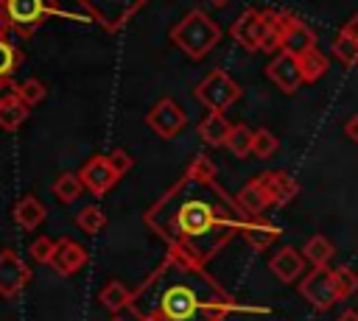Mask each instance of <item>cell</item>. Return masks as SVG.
<instances>
[{"label":"cell","mask_w":358,"mask_h":321,"mask_svg":"<svg viewBox=\"0 0 358 321\" xmlns=\"http://www.w3.org/2000/svg\"><path fill=\"white\" fill-rule=\"evenodd\" d=\"M246 215L235 207V198L215 181V165L199 154L185 176L162 193L145 212V223L157 232L171 254L204 265L235 232L243 229Z\"/></svg>","instance_id":"obj_1"},{"label":"cell","mask_w":358,"mask_h":321,"mask_svg":"<svg viewBox=\"0 0 358 321\" xmlns=\"http://www.w3.org/2000/svg\"><path fill=\"white\" fill-rule=\"evenodd\" d=\"M134 321H224L241 310L204 265L171 254L134 290Z\"/></svg>","instance_id":"obj_2"},{"label":"cell","mask_w":358,"mask_h":321,"mask_svg":"<svg viewBox=\"0 0 358 321\" xmlns=\"http://www.w3.org/2000/svg\"><path fill=\"white\" fill-rule=\"evenodd\" d=\"M221 39V28L201 11V8H193L187 11L173 28H171V42L193 61L204 59Z\"/></svg>","instance_id":"obj_3"},{"label":"cell","mask_w":358,"mask_h":321,"mask_svg":"<svg viewBox=\"0 0 358 321\" xmlns=\"http://www.w3.org/2000/svg\"><path fill=\"white\" fill-rule=\"evenodd\" d=\"M59 14L62 11L56 0H0V17L22 36H31L45 20Z\"/></svg>","instance_id":"obj_4"},{"label":"cell","mask_w":358,"mask_h":321,"mask_svg":"<svg viewBox=\"0 0 358 321\" xmlns=\"http://www.w3.org/2000/svg\"><path fill=\"white\" fill-rule=\"evenodd\" d=\"M196 100L207 109V112H227L238 98H241V87L238 81L224 73V70H210L193 89Z\"/></svg>","instance_id":"obj_5"},{"label":"cell","mask_w":358,"mask_h":321,"mask_svg":"<svg viewBox=\"0 0 358 321\" xmlns=\"http://www.w3.org/2000/svg\"><path fill=\"white\" fill-rule=\"evenodd\" d=\"M299 296L319 313L330 310L333 304L344 301L341 299V290H338V282H336V271L330 265L324 268H310L302 282H299Z\"/></svg>","instance_id":"obj_6"},{"label":"cell","mask_w":358,"mask_h":321,"mask_svg":"<svg viewBox=\"0 0 358 321\" xmlns=\"http://www.w3.org/2000/svg\"><path fill=\"white\" fill-rule=\"evenodd\" d=\"M268 25H271V11H260V8H246L229 28V36L249 53H257L268 36Z\"/></svg>","instance_id":"obj_7"},{"label":"cell","mask_w":358,"mask_h":321,"mask_svg":"<svg viewBox=\"0 0 358 321\" xmlns=\"http://www.w3.org/2000/svg\"><path fill=\"white\" fill-rule=\"evenodd\" d=\"M145 126H148L157 137H162V140H173V137H179L182 128L187 126V114H185V109H182L173 98H159V100L148 109V114H145Z\"/></svg>","instance_id":"obj_8"},{"label":"cell","mask_w":358,"mask_h":321,"mask_svg":"<svg viewBox=\"0 0 358 321\" xmlns=\"http://www.w3.org/2000/svg\"><path fill=\"white\" fill-rule=\"evenodd\" d=\"M92 20H98L106 31H120L137 8L145 6V0H78Z\"/></svg>","instance_id":"obj_9"},{"label":"cell","mask_w":358,"mask_h":321,"mask_svg":"<svg viewBox=\"0 0 358 321\" xmlns=\"http://www.w3.org/2000/svg\"><path fill=\"white\" fill-rule=\"evenodd\" d=\"M277 22H280V50H285L291 56H302L316 47L313 28L308 22H302L299 17H294L291 11H277Z\"/></svg>","instance_id":"obj_10"},{"label":"cell","mask_w":358,"mask_h":321,"mask_svg":"<svg viewBox=\"0 0 358 321\" xmlns=\"http://www.w3.org/2000/svg\"><path fill=\"white\" fill-rule=\"evenodd\" d=\"M266 75H268V81H271L280 92H285V95H294V92L305 84L299 59L291 56V53H285V50L274 53V59L266 64Z\"/></svg>","instance_id":"obj_11"},{"label":"cell","mask_w":358,"mask_h":321,"mask_svg":"<svg viewBox=\"0 0 358 321\" xmlns=\"http://www.w3.org/2000/svg\"><path fill=\"white\" fill-rule=\"evenodd\" d=\"M78 176H81L84 190H90L92 195H103V193H109V190L120 181V176H117V170L109 165V156H106V154L90 156V159L81 165Z\"/></svg>","instance_id":"obj_12"},{"label":"cell","mask_w":358,"mask_h":321,"mask_svg":"<svg viewBox=\"0 0 358 321\" xmlns=\"http://www.w3.org/2000/svg\"><path fill=\"white\" fill-rule=\"evenodd\" d=\"M28 282H31V268L22 262V257L11 248L0 251V296L14 299L17 293L25 290Z\"/></svg>","instance_id":"obj_13"},{"label":"cell","mask_w":358,"mask_h":321,"mask_svg":"<svg viewBox=\"0 0 358 321\" xmlns=\"http://www.w3.org/2000/svg\"><path fill=\"white\" fill-rule=\"evenodd\" d=\"M305 262H308V260L302 257V251H296L294 246H282L280 251H274V254H271V260H268V271H271L280 282L291 285V282L302 279Z\"/></svg>","instance_id":"obj_14"},{"label":"cell","mask_w":358,"mask_h":321,"mask_svg":"<svg viewBox=\"0 0 358 321\" xmlns=\"http://www.w3.org/2000/svg\"><path fill=\"white\" fill-rule=\"evenodd\" d=\"M257 179L263 181V187H266V193H268V198H271V207H285V204H291V201L296 198V193H299L296 179H294L291 173H285V170H266V173H260Z\"/></svg>","instance_id":"obj_15"},{"label":"cell","mask_w":358,"mask_h":321,"mask_svg":"<svg viewBox=\"0 0 358 321\" xmlns=\"http://www.w3.org/2000/svg\"><path fill=\"white\" fill-rule=\"evenodd\" d=\"M282 234V229L277 223H271L266 215H252L243 221V229H241V237L255 248V251H263L268 248L277 237Z\"/></svg>","instance_id":"obj_16"},{"label":"cell","mask_w":358,"mask_h":321,"mask_svg":"<svg viewBox=\"0 0 358 321\" xmlns=\"http://www.w3.org/2000/svg\"><path fill=\"white\" fill-rule=\"evenodd\" d=\"M232 198H235V207L241 209V215H246V218H252V215H263V212L271 207V198H268V193H266V187H263L260 179L246 181Z\"/></svg>","instance_id":"obj_17"},{"label":"cell","mask_w":358,"mask_h":321,"mask_svg":"<svg viewBox=\"0 0 358 321\" xmlns=\"http://www.w3.org/2000/svg\"><path fill=\"white\" fill-rule=\"evenodd\" d=\"M87 251L76 243V240H59V246H56V254H53V260H50V268L59 274V276H73L76 271H81L84 265H87Z\"/></svg>","instance_id":"obj_18"},{"label":"cell","mask_w":358,"mask_h":321,"mask_svg":"<svg viewBox=\"0 0 358 321\" xmlns=\"http://www.w3.org/2000/svg\"><path fill=\"white\" fill-rule=\"evenodd\" d=\"M14 223L20 226V229H25V232H34L36 226H42V221L48 218V209H45V204L36 198V195H22L17 204H14Z\"/></svg>","instance_id":"obj_19"},{"label":"cell","mask_w":358,"mask_h":321,"mask_svg":"<svg viewBox=\"0 0 358 321\" xmlns=\"http://www.w3.org/2000/svg\"><path fill=\"white\" fill-rule=\"evenodd\" d=\"M229 131H232V123L227 120L224 112H207V114L199 120V137H201L207 145H227Z\"/></svg>","instance_id":"obj_20"},{"label":"cell","mask_w":358,"mask_h":321,"mask_svg":"<svg viewBox=\"0 0 358 321\" xmlns=\"http://www.w3.org/2000/svg\"><path fill=\"white\" fill-rule=\"evenodd\" d=\"M131 299H134V290H129L123 282L117 279H109L101 290H98V304L109 313H120L123 307H131Z\"/></svg>","instance_id":"obj_21"},{"label":"cell","mask_w":358,"mask_h":321,"mask_svg":"<svg viewBox=\"0 0 358 321\" xmlns=\"http://www.w3.org/2000/svg\"><path fill=\"white\" fill-rule=\"evenodd\" d=\"M31 109L17 98V95H3L0 98V128L3 131H17L28 120Z\"/></svg>","instance_id":"obj_22"},{"label":"cell","mask_w":358,"mask_h":321,"mask_svg":"<svg viewBox=\"0 0 358 321\" xmlns=\"http://www.w3.org/2000/svg\"><path fill=\"white\" fill-rule=\"evenodd\" d=\"M333 254H336V246H333L324 234H310V237L305 240V246H302V257H305L313 268H324V265H330Z\"/></svg>","instance_id":"obj_23"},{"label":"cell","mask_w":358,"mask_h":321,"mask_svg":"<svg viewBox=\"0 0 358 321\" xmlns=\"http://www.w3.org/2000/svg\"><path fill=\"white\" fill-rule=\"evenodd\" d=\"M50 193L56 195V201H62V204H73V201L84 193L81 176H78V173H62V176L50 184Z\"/></svg>","instance_id":"obj_24"},{"label":"cell","mask_w":358,"mask_h":321,"mask_svg":"<svg viewBox=\"0 0 358 321\" xmlns=\"http://www.w3.org/2000/svg\"><path fill=\"white\" fill-rule=\"evenodd\" d=\"M22 64V50L11 39H0V84H8Z\"/></svg>","instance_id":"obj_25"},{"label":"cell","mask_w":358,"mask_h":321,"mask_svg":"<svg viewBox=\"0 0 358 321\" xmlns=\"http://www.w3.org/2000/svg\"><path fill=\"white\" fill-rule=\"evenodd\" d=\"M296 59H299V67H302L305 84L319 81V78L327 73V67H330V61L324 59V53H319L316 47H313V50H308V53H302V56H296Z\"/></svg>","instance_id":"obj_26"},{"label":"cell","mask_w":358,"mask_h":321,"mask_svg":"<svg viewBox=\"0 0 358 321\" xmlns=\"http://www.w3.org/2000/svg\"><path fill=\"white\" fill-rule=\"evenodd\" d=\"M252 140H255V131H252L249 126H243V123H235V126H232V131H229L227 148H229V154H232V156L246 159V156L252 154Z\"/></svg>","instance_id":"obj_27"},{"label":"cell","mask_w":358,"mask_h":321,"mask_svg":"<svg viewBox=\"0 0 358 321\" xmlns=\"http://www.w3.org/2000/svg\"><path fill=\"white\" fill-rule=\"evenodd\" d=\"M14 95H17V98L31 109V106H36V103H42V100H45L48 87H45V81H39V78H25V81L14 84Z\"/></svg>","instance_id":"obj_28"},{"label":"cell","mask_w":358,"mask_h":321,"mask_svg":"<svg viewBox=\"0 0 358 321\" xmlns=\"http://www.w3.org/2000/svg\"><path fill=\"white\" fill-rule=\"evenodd\" d=\"M76 223H78L81 232H87V234H98V232L106 226V215H103L101 207H84V209L76 215Z\"/></svg>","instance_id":"obj_29"},{"label":"cell","mask_w":358,"mask_h":321,"mask_svg":"<svg viewBox=\"0 0 358 321\" xmlns=\"http://www.w3.org/2000/svg\"><path fill=\"white\" fill-rule=\"evenodd\" d=\"M333 56H336L344 67H355V64H358V42L350 39V36H344V33H338V36L333 39Z\"/></svg>","instance_id":"obj_30"},{"label":"cell","mask_w":358,"mask_h":321,"mask_svg":"<svg viewBox=\"0 0 358 321\" xmlns=\"http://www.w3.org/2000/svg\"><path fill=\"white\" fill-rule=\"evenodd\" d=\"M277 148H280V140H277L268 128H257V131H255L252 154H255L257 159H268V156H274V154H277Z\"/></svg>","instance_id":"obj_31"},{"label":"cell","mask_w":358,"mask_h":321,"mask_svg":"<svg viewBox=\"0 0 358 321\" xmlns=\"http://www.w3.org/2000/svg\"><path fill=\"white\" fill-rule=\"evenodd\" d=\"M56 246H59V240H53V237H36L34 243H31V260H36V262H42V265H50V260H53V254H56Z\"/></svg>","instance_id":"obj_32"},{"label":"cell","mask_w":358,"mask_h":321,"mask_svg":"<svg viewBox=\"0 0 358 321\" xmlns=\"http://www.w3.org/2000/svg\"><path fill=\"white\" fill-rule=\"evenodd\" d=\"M333 271H336V282H338L341 299H350L358 290V271L350 268V265H336Z\"/></svg>","instance_id":"obj_33"},{"label":"cell","mask_w":358,"mask_h":321,"mask_svg":"<svg viewBox=\"0 0 358 321\" xmlns=\"http://www.w3.org/2000/svg\"><path fill=\"white\" fill-rule=\"evenodd\" d=\"M106 156H109V165L117 170V176H126V173L131 170V165H134V159H131L123 148H115V151H112V154H106Z\"/></svg>","instance_id":"obj_34"},{"label":"cell","mask_w":358,"mask_h":321,"mask_svg":"<svg viewBox=\"0 0 358 321\" xmlns=\"http://www.w3.org/2000/svg\"><path fill=\"white\" fill-rule=\"evenodd\" d=\"M344 137L352 140V142H358V114L347 117V123H344Z\"/></svg>","instance_id":"obj_35"},{"label":"cell","mask_w":358,"mask_h":321,"mask_svg":"<svg viewBox=\"0 0 358 321\" xmlns=\"http://www.w3.org/2000/svg\"><path fill=\"white\" fill-rule=\"evenodd\" d=\"M341 33H344V36H350V39H355V42H358V11H355V14H352V17H350V20H347V25H344V28H341Z\"/></svg>","instance_id":"obj_36"},{"label":"cell","mask_w":358,"mask_h":321,"mask_svg":"<svg viewBox=\"0 0 358 321\" xmlns=\"http://www.w3.org/2000/svg\"><path fill=\"white\" fill-rule=\"evenodd\" d=\"M333 321H358V310H352V307H347L344 313H338Z\"/></svg>","instance_id":"obj_37"},{"label":"cell","mask_w":358,"mask_h":321,"mask_svg":"<svg viewBox=\"0 0 358 321\" xmlns=\"http://www.w3.org/2000/svg\"><path fill=\"white\" fill-rule=\"evenodd\" d=\"M8 33H11V25H8V22L0 17V39H8Z\"/></svg>","instance_id":"obj_38"},{"label":"cell","mask_w":358,"mask_h":321,"mask_svg":"<svg viewBox=\"0 0 358 321\" xmlns=\"http://www.w3.org/2000/svg\"><path fill=\"white\" fill-rule=\"evenodd\" d=\"M207 3H213V6H218V8H221V6H227L229 0H207Z\"/></svg>","instance_id":"obj_39"},{"label":"cell","mask_w":358,"mask_h":321,"mask_svg":"<svg viewBox=\"0 0 358 321\" xmlns=\"http://www.w3.org/2000/svg\"><path fill=\"white\" fill-rule=\"evenodd\" d=\"M112 321H126V318H120V315H115V318H112Z\"/></svg>","instance_id":"obj_40"}]
</instances>
